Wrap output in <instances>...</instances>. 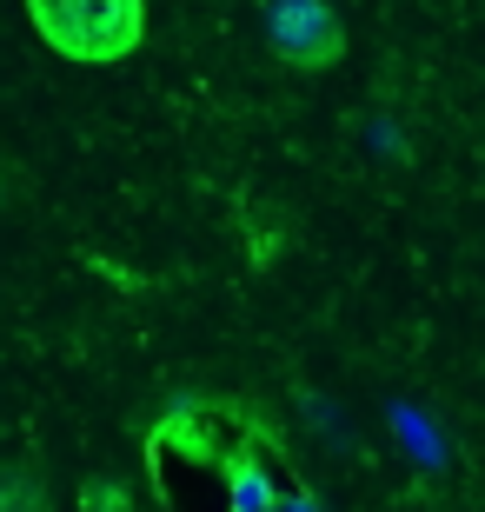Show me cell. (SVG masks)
<instances>
[{"mask_svg": "<svg viewBox=\"0 0 485 512\" xmlns=\"http://www.w3.org/2000/svg\"><path fill=\"white\" fill-rule=\"evenodd\" d=\"M34 34L74 67H120L147 40V0H20Z\"/></svg>", "mask_w": 485, "mask_h": 512, "instance_id": "cell-1", "label": "cell"}, {"mask_svg": "<svg viewBox=\"0 0 485 512\" xmlns=\"http://www.w3.org/2000/svg\"><path fill=\"white\" fill-rule=\"evenodd\" d=\"M266 47L293 74H333L346 60V20L326 0H273L266 7Z\"/></svg>", "mask_w": 485, "mask_h": 512, "instance_id": "cell-2", "label": "cell"}, {"mask_svg": "<svg viewBox=\"0 0 485 512\" xmlns=\"http://www.w3.org/2000/svg\"><path fill=\"white\" fill-rule=\"evenodd\" d=\"M0 512H54V493H47L40 466H27V459L0 466Z\"/></svg>", "mask_w": 485, "mask_h": 512, "instance_id": "cell-3", "label": "cell"}, {"mask_svg": "<svg viewBox=\"0 0 485 512\" xmlns=\"http://www.w3.org/2000/svg\"><path fill=\"white\" fill-rule=\"evenodd\" d=\"M80 512H133V493L113 473H94L80 479Z\"/></svg>", "mask_w": 485, "mask_h": 512, "instance_id": "cell-4", "label": "cell"}]
</instances>
